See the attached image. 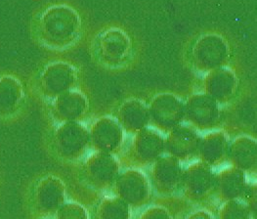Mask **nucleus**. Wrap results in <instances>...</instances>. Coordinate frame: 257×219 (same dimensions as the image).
Listing matches in <instances>:
<instances>
[{
	"instance_id": "1",
	"label": "nucleus",
	"mask_w": 257,
	"mask_h": 219,
	"mask_svg": "<svg viewBox=\"0 0 257 219\" xmlns=\"http://www.w3.org/2000/svg\"><path fill=\"white\" fill-rule=\"evenodd\" d=\"M98 50L106 60L120 61L129 54L130 41L122 31L110 30L105 32L99 38Z\"/></svg>"
}]
</instances>
